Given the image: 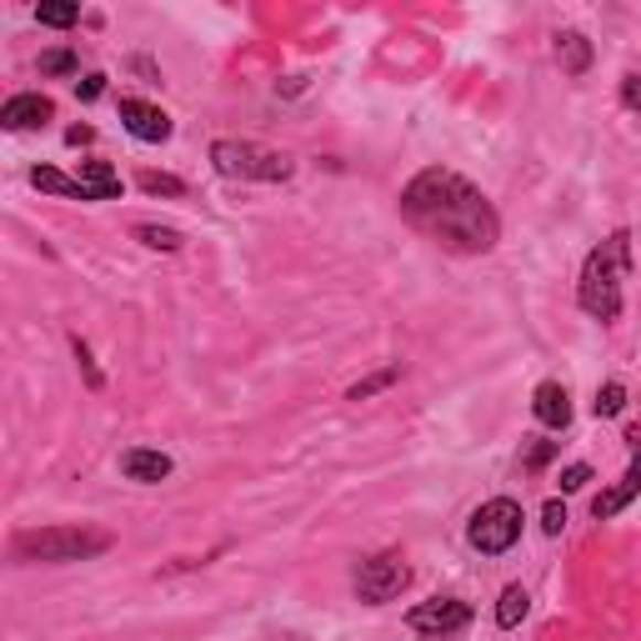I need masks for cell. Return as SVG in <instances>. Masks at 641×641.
<instances>
[{"mask_svg":"<svg viewBox=\"0 0 641 641\" xmlns=\"http://www.w3.org/2000/svg\"><path fill=\"white\" fill-rule=\"evenodd\" d=\"M402 211L416 231H426L431 241L451 250H491L496 246V211L487 206L471 181H461L457 171H421L412 185L402 191Z\"/></svg>","mask_w":641,"mask_h":641,"instance_id":"cell-1","label":"cell"},{"mask_svg":"<svg viewBox=\"0 0 641 641\" xmlns=\"http://www.w3.org/2000/svg\"><path fill=\"white\" fill-rule=\"evenodd\" d=\"M627 250H631V236H627V231H617V236L601 241V246L587 256V266H581V311L597 316V321H617V316H621Z\"/></svg>","mask_w":641,"mask_h":641,"instance_id":"cell-2","label":"cell"},{"mask_svg":"<svg viewBox=\"0 0 641 641\" xmlns=\"http://www.w3.org/2000/svg\"><path fill=\"white\" fill-rule=\"evenodd\" d=\"M110 546V532H90V526H51V532H25L15 552L31 562H86Z\"/></svg>","mask_w":641,"mask_h":641,"instance_id":"cell-3","label":"cell"},{"mask_svg":"<svg viewBox=\"0 0 641 641\" xmlns=\"http://www.w3.org/2000/svg\"><path fill=\"white\" fill-rule=\"evenodd\" d=\"M211 161H216L221 175H241V181H286L291 175V156L256 141H216Z\"/></svg>","mask_w":641,"mask_h":641,"instance_id":"cell-4","label":"cell"},{"mask_svg":"<svg viewBox=\"0 0 641 641\" xmlns=\"http://www.w3.org/2000/svg\"><path fill=\"white\" fill-rule=\"evenodd\" d=\"M516 536H522V506H516V501H506V496L487 501V506L471 516V546H477V552H487V556L511 552V546H516Z\"/></svg>","mask_w":641,"mask_h":641,"instance_id":"cell-5","label":"cell"},{"mask_svg":"<svg viewBox=\"0 0 641 641\" xmlns=\"http://www.w3.org/2000/svg\"><path fill=\"white\" fill-rule=\"evenodd\" d=\"M406 581H412V571H406L402 556H371V562H361V571H356V591H361V601H371V607L392 601Z\"/></svg>","mask_w":641,"mask_h":641,"instance_id":"cell-6","label":"cell"},{"mask_svg":"<svg viewBox=\"0 0 641 641\" xmlns=\"http://www.w3.org/2000/svg\"><path fill=\"white\" fill-rule=\"evenodd\" d=\"M406 621H412V631H421V637H451V631H461L471 621V607L457 597H436V601H421Z\"/></svg>","mask_w":641,"mask_h":641,"instance_id":"cell-7","label":"cell"},{"mask_svg":"<svg viewBox=\"0 0 641 641\" xmlns=\"http://www.w3.org/2000/svg\"><path fill=\"white\" fill-rule=\"evenodd\" d=\"M627 441H631V467H627V477H621L617 487H611V491H601V496L591 501V516H597V522L617 516V511L627 506V501L641 491V426H631V431H627Z\"/></svg>","mask_w":641,"mask_h":641,"instance_id":"cell-8","label":"cell"},{"mask_svg":"<svg viewBox=\"0 0 641 641\" xmlns=\"http://www.w3.org/2000/svg\"><path fill=\"white\" fill-rule=\"evenodd\" d=\"M120 126L146 146H161L171 136V116L161 106H151V100H120Z\"/></svg>","mask_w":641,"mask_h":641,"instance_id":"cell-9","label":"cell"},{"mask_svg":"<svg viewBox=\"0 0 641 641\" xmlns=\"http://www.w3.org/2000/svg\"><path fill=\"white\" fill-rule=\"evenodd\" d=\"M51 116H55V106L45 96H11L6 110H0V126H6V131H35V126H45Z\"/></svg>","mask_w":641,"mask_h":641,"instance_id":"cell-10","label":"cell"},{"mask_svg":"<svg viewBox=\"0 0 641 641\" xmlns=\"http://www.w3.org/2000/svg\"><path fill=\"white\" fill-rule=\"evenodd\" d=\"M532 412H536V421L552 426V431H562V426L571 421V396H566L562 381H542V386H536Z\"/></svg>","mask_w":641,"mask_h":641,"instance_id":"cell-11","label":"cell"},{"mask_svg":"<svg viewBox=\"0 0 641 641\" xmlns=\"http://www.w3.org/2000/svg\"><path fill=\"white\" fill-rule=\"evenodd\" d=\"M120 471L131 481H146V487H156V481L171 477V457L165 451H151V446H131L126 457H120Z\"/></svg>","mask_w":641,"mask_h":641,"instance_id":"cell-12","label":"cell"},{"mask_svg":"<svg viewBox=\"0 0 641 641\" xmlns=\"http://www.w3.org/2000/svg\"><path fill=\"white\" fill-rule=\"evenodd\" d=\"M76 181L90 191V201H116V196H120V175L110 171L106 161H81V175H76Z\"/></svg>","mask_w":641,"mask_h":641,"instance_id":"cell-13","label":"cell"},{"mask_svg":"<svg viewBox=\"0 0 641 641\" xmlns=\"http://www.w3.org/2000/svg\"><path fill=\"white\" fill-rule=\"evenodd\" d=\"M35 191H51V196H71V201H90V191L81 181H71V175H61L55 165H35L31 171Z\"/></svg>","mask_w":641,"mask_h":641,"instance_id":"cell-14","label":"cell"},{"mask_svg":"<svg viewBox=\"0 0 641 641\" xmlns=\"http://www.w3.org/2000/svg\"><path fill=\"white\" fill-rule=\"evenodd\" d=\"M556 61H562L571 76H581V71L591 66V45H587V35L581 31H566V35H556Z\"/></svg>","mask_w":641,"mask_h":641,"instance_id":"cell-15","label":"cell"},{"mask_svg":"<svg viewBox=\"0 0 641 641\" xmlns=\"http://www.w3.org/2000/svg\"><path fill=\"white\" fill-rule=\"evenodd\" d=\"M526 611H532V597H526V587H506V591H501V607H496L501 627H516Z\"/></svg>","mask_w":641,"mask_h":641,"instance_id":"cell-16","label":"cell"},{"mask_svg":"<svg viewBox=\"0 0 641 641\" xmlns=\"http://www.w3.org/2000/svg\"><path fill=\"white\" fill-rule=\"evenodd\" d=\"M35 15H41V25H55V31H61V25H76L81 11H76V6H66V0H45Z\"/></svg>","mask_w":641,"mask_h":641,"instance_id":"cell-17","label":"cell"},{"mask_svg":"<svg viewBox=\"0 0 641 641\" xmlns=\"http://www.w3.org/2000/svg\"><path fill=\"white\" fill-rule=\"evenodd\" d=\"M136 236L156 250H181V231H171V226H136Z\"/></svg>","mask_w":641,"mask_h":641,"instance_id":"cell-18","label":"cell"},{"mask_svg":"<svg viewBox=\"0 0 641 641\" xmlns=\"http://www.w3.org/2000/svg\"><path fill=\"white\" fill-rule=\"evenodd\" d=\"M141 191H151V196H185V185L161 171H141Z\"/></svg>","mask_w":641,"mask_h":641,"instance_id":"cell-19","label":"cell"},{"mask_svg":"<svg viewBox=\"0 0 641 641\" xmlns=\"http://www.w3.org/2000/svg\"><path fill=\"white\" fill-rule=\"evenodd\" d=\"M621 406H627V386H621V381H607L597 392V416H617Z\"/></svg>","mask_w":641,"mask_h":641,"instance_id":"cell-20","label":"cell"},{"mask_svg":"<svg viewBox=\"0 0 641 641\" xmlns=\"http://www.w3.org/2000/svg\"><path fill=\"white\" fill-rule=\"evenodd\" d=\"M41 71H45V76H66V71H76V55L51 51V55H41Z\"/></svg>","mask_w":641,"mask_h":641,"instance_id":"cell-21","label":"cell"},{"mask_svg":"<svg viewBox=\"0 0 641 641\" xmlns=\"http://www.w3.org/2000/svg\"><path fill=\"white\" fill-rule=\"evenodd\" d=\"M562 526H566V506H562V501H546V506H542V532L562 536Z\"/></svg>","mask_w":641,"mask_h":641,"instance_id":"cell-22","label":"cell"},{"mask_svg":"<svg viewBox=\"0 0 641 641\" xmlns=\"http://www.w3.org/2000/svg\"><path fill=\"white\" fill-rule=\"evenodd\" d=\"M396 381V366L392 371H381V376H371V381H361V386H351V402H366L371 392H381V386H392Z\"/></svg>","mask_w":641,"mask_h":641,"instance_id":"cell-23","label":"cell"},{"mask_svg":"<svg viewBox=\"0 0 641 641\" xmlns=\"http://www.w3.org/2000/svg\"><path fill=\"white\" fill-rule=\"evenodd\" d=\"M587 481H591V467H581V461L562 471V491H581V487H587Z\"/></svg>","mask_w":641,"mask_h":641,"instance_id":"cell-24","label":"cell"},{"mask_svg":"<svg viewBox=\"0 0 641 641\" xmlns=\"http://www.w3.org/2000/svg\"><path fill=\"white\" fill-rule=\"evenodd\" d=\"M556 457V441H536L532 451H526V471H536V467H546V461Z\"/></svg>","mask_w":641,"mask_h":641,"instance_id":"cell-25","label":"cell"},{"mask_svg":"<svg viewBox=\"0 0 641 641\" xmlns=\"http://www.w3.org/2000/svg\"><path fill=\"white\" fill-rule=\"evenodd\" d=\"M100 90H106V76H86V81H76V96H81V100H100Z\"/></svg>","mask_w":641,"mask_h":641,"instance_id":"cell-26","label":"cell"},{"mask_svg":"<svg viewBox=\"0 0 641 641\" xmlns=\"http://www.w3.org/2000/svg\"><path fill=\"white\" fill-rule=\"evenodd\" d=\"M621 100H627L631 110H641V81H637V76H627V81H621Z\"/></svg>","mask_w":641,"mask_h":641,"instance_id":"cell-27","label":"cell"},{"mask_svg":"<svg viewBox=\"0 0 641 641\" xmlns=\"http://www.w3.org/2000/svg\"><path fill=\"white\" fill-rule=\"evenodd\" d=\"M76 356H81V366H86V381H90V386H100V371L90 366V351H86V341H76Z\"/></svg>","mask_w":641,"mask_h":641,"instance_id":"cell-28","label":"cell"}]
</instances>
